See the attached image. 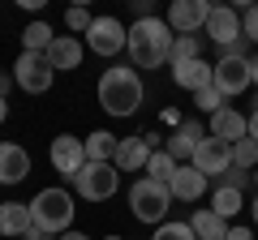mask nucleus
Here are the masks:
<instances>
[{
  "instance_id": "obj_33",
  "label": "nucleus",
  "mask_w": 258,
  "mask_h": 240,
  "mask_svg": "<svg viewBox=\"0 0 258 240\" xmlns=\"http://www.w3.org/2000/svg\"><path fill=\"white\" fill-rule=\"evenodd\" d=\"M228 240H254V231L249 227H228Z\"/></svg>"
},
{
  "instance_id": "obj_34",
  "label": "nucleus",
  "mask_w": 258,
  "mask_h": 240,
  "mask_svg": "<svg viewBox=\"0 0 258 240\" xmlns=\"http://www.w3.org/2000/svg\"><path fill=\"white\" fill-rule=\"evenodd\" d=\"M249 82L258 86V56H249Z\"/></svg>"
},
{
  "instance_id": "obj_26",
  "label": "nucleus",
  "mask_w": 258,
  "mask_h": 240,
  "mask_svg": "<svg viewBox=\"0 0 258 240\" xmlns=\"http://www.w3.org/2000/svg\"><path fill=\"white\" fill-rule=\"evenodd\" d=\"M185 60H203V39L198 35H176L172 60H168V65H185Z\"/></svg>"
},
{
  "instance_id": "obj_41",
  "label": "nucleus",
  "mask_w": 258,
  "mask_h": 240,
  "mask_svg": "<svg viewBox=\"0 0 258 240\" xmlns=\"http://www.w3.org/2000/svg\"><path fill=\"white\" fill-rule=\"evenodd\" d=\"M254 185H258V167H254Z\"/></svg>"
},
{
  "instance_id": "obj_35",
  "label": "nucleus",
  "mask_w": 258,
  "mask_h": 240,
  "mask_svg": "<svg viewBox=\"0 0 258 240\" xmlns=\"http://www.w3.org/2000/svg\"><path fill=\"white\" fill-rule=\"evenodd\" d=\"M249 138L258 142V107H254V116H249Z\"/></svg>"
},
{
  "instance_id": "obj_17",
  "label": "nucleus",
  "mask_w": 258,
  "mask_h": 240,
  "mask_svg": "<svg viewBox=\"0 0 258 240\" xmlns=\"http://www.w3.org/2000/svg\"><path fill=\"white\" fill-rule=\"evenodd\" d=\"M47 65H52L56 73L82 69V43H78V35H56V43L47 47Z\"/></svg>"
},
{
  "instance_id": "obj_8",
  "label": "nucleus",
  "mask_w": 258,
  "mask_h": 240,
  "mask_svg": "<svg viewBox=\"0 0 258 240\" xmlns=\"http://www.w3.org/2000/svg\"><path fill=\"white\" fill-rule=\"evenodd\" d=\"M86 47L99 56H116L120 47H129V30L116 18H95L91 30H86Z\"/></svg>"
},
{
  "instance_id": "obj_38",
  "label": "nucleus",
  "mask_w": 258,
  "mask_h": 240,
  "mask_svg": "<svg viewBox=\"0 0 258 240\" xmlns=\"http://www.w3.org/2000/svg\"><path fill=\"white\" fill-rule=\"evenodd\" d=\"M60 240H91V236H82V231H64Z\"/></svg>"
},
{
  "instance_id": "obj_25",
  "label": "nucleus",
  "mask_w": 258,
  "mask_h": 240,
  "mask_svg": "<svg viewBox=\"0 0 258 240\" xmlns=\"http://www.w3.org/2000/svg\"><path fill=\"white\" fill-rule=\"evenodd\" d=\"M207 210H215L220 219H232V214L241 210V189H228V185H215V197Z\"/></svg>"
},
{
  "instance_id": "obj_14",
  "label": "nucleus",
  "mask_w": 258,
  "mask_h": 240,
  "mask_svg": "<svg viewBox=\"0 0 258 240\" xmlns=\"http://www.w3.org/2000/svg\"><path fill=\"white\" fill-rule=\"evenodd\" d=\"M151 155H155V146H151L147 133H138V138H120V146H116V172H147Z\"/></svg>"
},
{
  "instance_id": "obj_37",
  "label": "nucleus",
  "mask_w": 258,
  "mask_h": 240,
  "mask_svg": "<svg viewBox=\"0 0 258 240\" xmlns=\"http://www.w3.org/2000/svg\"><path fill=\"white\" fill-rule=\"evenodd\" d=\"M9 120V99H0V125Z\"/></svg>"
},
{
  "instance_id": "obj_39",
  "label": "nucleus",
  "mask_w": 258,
  "mask_h": 240,
  "mask_svg": "<svg viewBox=\"0 0 258 240\" xmlns=\"http://www.w3.org/2000/svg\"><path fill=\"white\" fill-rule=\"evenodd\" d=\"M254 223H258V197H254Z\"/></svg>"
},
{
  "instance_id": "obj_11",
  "label": "nucleus",
  "mask_w": 258,
  "mask_h": 240,
  "mask_svg": "<svg viewBox=\"0 0 258 240\" xmlns=\"http://www.w3.org/2000/svg\"><path fill=\"white\" fill-rule=\"evenodd\" d=\"M207 18H211V5L207 0H176L164 22L172 26V35H194V30L207 26Z\"/></svg>"
},
{
  "instance_id": "obj_28",
  "label": "nucleus",
  "mask_w": 258,
  "mask_h": 240,
  "mask_svg": "<svg viewBox=\"0 0 258 240\" xmlns=\"http://www.w3.org/2000/svg\"><path fill=\"white\" fill-rule=\"evenodd\" d=\"M194 103H198L203 111H211V116H215V111H224V107H228V103H224V94L215 90V86H207V90H198V94H194Z\"/></svg>"
},
{
  "instance_id": "obj_9",
  "label": "nucleus",
  "mask_w": 258,
  "mask_h": 240,
  "mask_svg": "<svg viewBox=\"0 0 258 240\" xmlns=\"http://www.w3.org/2000/svg\"><path fill=\"white\" fill-rule=\"evenodd\" d=\"M47 155H52V167L64 176V180H74V176L86 167V142L74 138V133H60V138L52 142V150H47Z\"/></svg>"
},
{
  "instance_id": "obj_32",
  "label": "nucleus",
  "mask_w": 258,
  "mask_h": 240,
  "mask_svg": "<svg viewBox=\"0 0 258 240\" xmlns=\"http://www.w3.org/2000/svg\"><path fill=\"white\" fill-rule=\"evenodd\" d=\"M249 176H254V172H241V167H232V172L224 176V185H228V189H241V185L249 180Z\"/></svg>"
},
{
  "instance_id": "obj_16",
  "label": "nucleus",
  "mask_w": 258,
  "mask_h": 240,
  "mask_svg": "<svg viewBox=\"0 0 258 240\" xmlns=\"http://www.w3.org/2000/svg\"><path fill=\"white\" fill-rule=\"evenodd\" d=\"M172 82L181 86V90H207V86H215V65H207V60H185V65H172Z\"/></svg>"
},
{
  "instance_id": "obj_15",
  "label": "nucleus",
  "mask_w": 258,
  "mask_h": 240,
  "mask_svg": "<svg viewBox=\"0 0 258 240\" xmlns=\"http://www.w3.org/2000/svg\"><path fill=\"white\" fill-rule=\"evenodd\" d=\"M207 133H211L215 142H224V146H237L241 138H249V120L241 116V111L224 107V111H215V116H211V125H207Z\"/></svg>"
},
{
  "instance_id": "obj_27",
  "label": "nucleus",
  "mask_w": 258,
  "mask_h": 240,
  "mask_svg": "<svg viewBox=\"0 0 258 240\" xmlns=\"http://www.w3.org/2000/svg\"><path fill=\"white\" fill-rule=\"evenodd\" d=\"M232 167H241V172H254L258 167V142L254 138H241L232 146Z\"/></svg>"
},
{
  "instance_id": "obj_29",
  "label": "nucleus",
  "mask_w": 258,
  "mask_h": 240,
  "mask_svg": "<svg viewBox=\"0 0 258 240\" xmlns=\"http://www.w3.org/2000/svg\"><path fill=\"white\" fill-rule=\"evenodd\" d=\"M155 240H198V236H194L189 223H159Z\"/></svg>"
},
{
  "instance_id": "obj_5",
  "label": "nucleus",
  "mask_w": 258,
  "mask_h": 240,
  "mask_svg": "<svg viewBox=\"0 0 258 240\" xmlns=\"http://www.w3.org/2000/svg\"><path fill=\"white\" fill-rule=\"evenodd\" d=\"M74 185H78V197H86V202H108L120 185V172L116 163H86L74 176Z\"/></svg>"
},
{
  "instance_id": "obj_40",
  "label": "nucleus",
  "mask_w": 258,
  "mask_h": 240,
  "mask_svg": "<svg viewBox=\"0 0 258 240\" xmlns=\"http://www.w3.org/2000/svg\"><path fill=\"white\" fill-rule=\"evenodd\" d=\"M103 240H125V236H103Z\"/></svg>"
},
{
  "instance_id": "obj_4",
  "label": "nucleus",
  "mask_w": 258,
  "mask_h": 240,
  "mask_svg": "<svg viewBox=\"0 0 258 240\" xmlns=\"http://www.w3.org/2000/svg\"><path fill=\"white\" fill-rule=\"evenodd\" d=\"M168 206H172L168 185H155V180L142 176L138 185L129 189V210H134V219H138V223H164Z\"/></svg>"
},
{
  "instance_id": "obj_36",
  "label": "nucleus",
  "mask_w": 258,
  "mask_h": 240,
  "mask_svg": "<svg viewBox=\"0 0 258 240\" xmlns=\"http://www.w3.org/2000/svg\"><path fill=\"white\" fill-rule=\"evenodd\" d=\"M0 99H9V73H0Z\"/></svg>"
},
{
  "instance_id": "obj_7",
  "label": "nucleus",
  "mask_w": 258,
  "mask_h": 240,
  "mask_svg": "<svg viewBox=\"0 0 258 240\" xmlns=\"http://www.w3.org/2000/svg\"><path fill=\"white\" fill-rule=\"evenodd\" d=\"M249 56H241V52H224L220 60H215V90L224 94V99H232V94H241V90H249Z\"/></svg>"
},
{
  "instance_id": "obj_22",
  "label": "nucleus",
  "mask_w": 258,
  "mask_h": 240,
  "mask_svg": "<svg viewBox=\"0 0 258 240\" xmlns=\"http://www.w3.org/2000/svg\"><path fill=\"white\" fill-rule=\"evenodd\" d=\"M189 227L198 240H228V219H220L215 210H194Z\"/></svg>"
},
{
  "instance_id": "obj_30",
  "label": "nucleus",
  "mask_w": 258,
  "mask_h": 240,
  "mask_svg": "<svg viewBox=\"0 0 258 240\" xmlns=\"http://www.w3.org/2000/svg\"><path fill=\"white\" fill-rule=\"evenodd\" d=\"M91 13H86L82 9V5H74V9H69V13H64V26H69V30H74V35H86V30H91Z\"/></svg>"
},
{
  "instance_id": "obj_18",
  "label": "nucleus",
  "mask_w": 258,
  "mask_h": 240,
  "mask_svg": "<svg viewBox=\"0 0 258 240\" xmlns=\"http://www.w3.org/2000/svg\"><path fill=\"white\" fill-rule=\"evenodd\" d=\"M30 176V155L13 142H0V185H22Z\"/></svg>"
},
{
  "instance_id": "obj_10",
  "label": "nucleus",
  "mask_w": 258,
  "mask_h": 240,
  "mask_svg": "<svg viewBox=\"0 0 258 240\" xmlns=\"http://www.w3.org/2000/svg\"><path fill=\"white\" fill-rule=\"evenodd\" d=\"M207 39H211V43H220L224 52H228V47H237L241 39V13L237 9H228V5H220V9H211V18H207Z\"/></svg>"
},
{
  "instance_id": "obj_19",
  "label": "nucleus",
  "mask_w": 258,
  "mask_h": 240,
  "mask_svg": "<svg viewBox=\"0 0 258 240\" xmlns=\"http://www.w3.org/2000/svg\"><path fill=\"white\" fill-rule=\"evenodd\" d=\"M168 193L181 197V202H198V197L207 193V176L198 172L194 163H181V167H176V176L168 180Z\"/></svg>"
},
{
  "instance_id": "obj_6",
  "label": "nucleus",
  "mask_w": 258,
  "mask_h": 240,
  "mask_svg": "<svg viewBox=\"0 0 258 240\" xmlns=\"http://www.w3.org/2000/svg\"><path fill=\"white\" fill-rule=\"evenodd\" d=\"M13 82H18V90H26V94H47L52 82H56V69L47 65V56L22 52L18 65H13Z\"/></svg>"
},
{
  "instance_id": "obj_21",
  "label": "nucleus",
  "mask_w": 258,
  "mask_h": 240,
  "mask_svg": "<svg viewBox=\"0 0 258 240\" xmlns=\"http://www.w3.org/2000/svg\"><path fill=\"white\" fill-rule=\"evenodd\" d=\"M86 163H116V146H120V138H112L108 129H95V133H86Z\"/></svg>"
},
{
  "instance_id": "obj_23",
  "label": "nucleus",
  "mask_w": 258,
  "mask_h": 240,
  "mask_svg": "<svg viewBox=\"0 0 258 240\" xmlns=\"http://www.w3.org/2000/svg\"><path fill=\"white\" fill-rule=\"evenodd\" d=\"M22 43H26V52L47 56V47L56 43V35H52V26H47V22H30V26L22 30Z\"/></svg>"
},
{
  "instance_id": "obj_1",
  "label": "nucleus",
  "mask_w": 258,
  "mask_h": 240,
  "mask_svg": "<svg viewBox=\"0 0 258 240\" xmlns=\"http://www.w3.org/2000/svg\"><path fill=\"white\" fill-rule=\"evenodd\" d=\"M172 26L164 18H142L129 26V56H134V69H159L172 60Z\"/></svg>"
},
{
  "instance_id": "obj_24",
  "label": "nucleus",
  "mask_w": 258,
  "mask_h": 240,
  "mask_svg": "<svg viewBox=\"0 0 258 240\" xmlns=\"http://www.w3.org/2000/svg\"><path fill=\"white\" fill-rule=\"evenodd\" d=\"M176 159L168 155V150H155V155H151V163H147V180H155V185H168V180H172L176 176Z\"/></svg>"
},
{
  "instance_id": "obj_2",
  "label": "nucleus",
  "mask_w": 258,
  "mask_h": 240,
  "mask_svg": "<svg viewBox=\"0 0 258 240\" xmlns=\"http://www.w3.org/2000/svg\"><path fill=\"white\" fill-rule=\"evenodd\" d=\"M99 107L108 116H134L142 107V77L129 65H112L99 77Z\"/></svg>"
},
{
  "instance_id": "obj_3",
  "label": "nucleus",
  "mask_w": 258,
  "mask_h": 240,
  "mask_svg": "<svg viewBox=\"0 0 258 240\" xmlns=\"http://www.w3.org/2000/svg\"><path fill=\"white\" fill-rule=\"evenodd\" d=\"M74 193L69 189H39L35 197H30V219H35V227L43 231V236H52V231H69V223H74Z\"/></svg>"
},
{
  "instance_id": "obj_13",
  "label": "nucleus",
  "mask_w": 258,
  "mask_h": 240,
  "mask_svg": "<svg viewBox=\"0 0 258 240\" xmlns=\"http://www.w3.org/2000/svg\"><path fill=\"white\" fill-rule=\"evenodd\" d=\"M207 138H211V133H207V125H203V120H181V129H176L172 138H168V155H172L176 163H189V159H194V150L203 146Z\"/></svg>"
},
{
  "instance_id": "obj_12",
  "label": "nucleus",
  "mask_w": 258,
  "mask_h": 240,
  "mask_svg": "<svg viewBox=\"0 0 258 240\" xmlns=\"http://www.w3.org/2000/svg\"><path fill=\"white\" fill-rule=\"evenodd\" d=\"M198 172L211 180V176H228L232 172V146H224V142H215V138H207L203 146L194 150V159H189Z\"/></svg>"
},
{
  "instance_id": "obj_20",
  "label": "nucleus",
  "mask_w": 258,
  "mask_h": 240,
  "mask_svg": "<svg viewBox=\"0 0 258 240\" xmlns=\"http://www.w3.org/2000/svg\"><path fill=\"white\" fill-rule=\"evenodd\" d=\"M30 227H35V219H30V202H0V236L22 240Z\"/></svg>"
},
{
  "instance_id": "obj_31",
  "label": "nucleus",
  "mask_w": 258,
  "mask_h": 240,
  "mask_svg": "<svg viewBox=\"0 0 258 240\" xmlns=\"http://www.w3.org/2000/svg\"><path fill=\"white\" fill-rule=\"evenodd\" d=\"M241 35H245V39H254V43H258V5H254V9H245V13H241Z\"/></svg>"
}]
</instances>
